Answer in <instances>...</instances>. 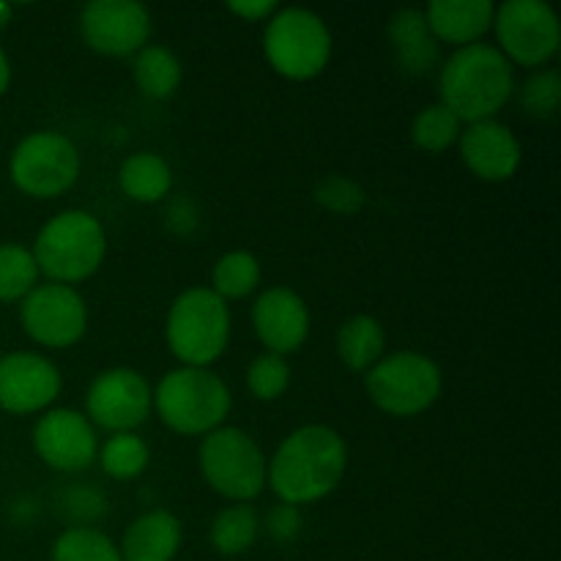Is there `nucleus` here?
<instances>
[{"label": "nucleus", "instance_id": "nucleus-1", "mask_svg": "<svg viewBox=\"0 0 561 561\" xmlns=\"http://www.w3.org/2000/svg\"><path fill=\"white\" fill-rule=\"evenodd\" d=\"M348 447L334 427L305 425L290 433L268 460L266 485L283 504H312L343 482Z\"/></svg>", "mask_w": 561, "mask_h": 561}, {"label": "nucleus", "instance_id": "nucleus-2", "mask_svg": "<svg viewBox=\"0 0 561 561\" xmlns=\"http://www.w3.org/2000/svg\"><path fill=\"white\" fill-rule=\"evenodd\" d=\"M438 91L442 104L458 115L460 124L491 121L513 99V64L493 44H469L455 49L442 66Z\"/></svg>", "mask_w": 561, "mask_h": 561}, {"label": "nucleus", "instance_id": "nucleus-3", "mask_svg": "<svg viewBox=\"0 0 561 561\" xmlns=\"http://www.w3.org/2000/svg\"><path fill=\"white\" fill-rule=\"evenodd\" d=\"M31 252L38 274L49 277V283H82L102 266L104 252H107V236L93 214L69 208V211L55 214L38 230Z\"/></svg>", "mask_w": 561, "mask_h": 561}, {"label": "nucleus", "instance_id": "nucleus-4", "mask_svg": "<svg viewBox=\"0 0 561 561\" xmlns=\"http://www.w3.org/2000/svg\"><path fill=\"white\" fill-rule=\"evenodd\" d=\"M153 409L173 433L208 436L230 414V389L208 367H179L157 383Z\"/></svg>", "mask_w": 561, "mask_h": 561}, {"label": "nucleus", "instance_id": "nucleus-5", "mask_svg": "<svg viewBox=\"0 0 561 561\" xmlns=\"http://www.w3.org/2000/svg\"><path fill=\"white\" fill-rule=\"evenodd\" d=\"M164 337L184 367H208L225 354L230 340L228 301L211 288H190L170 305Z\"/></svg>", "mask_w": 561, "mask_h": 561}, {"label": "nucleus", "instance_id": "nucleus-6", "mask_svg": "<svg viewBox=\"0 0 561 561\" xmlns=\"http://www.w3.org/2000/svg\"><path fill=\"white\" fill-rule=\"evenodd\" d=\"M197 463L208 488L230 502H252L266 488V455L241 427L222 425L203 436Z\"/></svg>", "mask_w": 561, "mask_h": 561}, {"label": "nucleus", "instance_id": "nucleus-7", "mask_svg": "<svg viewBox=\"0 0 561 561\" xmlns=\"http://www.w3.org/2000/svg\"><path fill=\"white\" fill-rule=\"evenodd\" d=\"M263 53L272 69L288 80H312L332 58V33L316 11L277 9L263 33Z\"/></svg>", "mask_w": 561, "mask_h": 561}, {"label": "nucleus", "instance_id": "nucleus-8", "mask_svg": "<svg viewBox=\"0 0 561 561\" xmlns=\"http://www.w3.org/2000/svg\"><path fill=\"white\" fill-rule=\"evenodd\" d=\"M444 387L436 362L416 351L383 356L365 373L367 398L389 416H416L431 409Z\"/></svg>", "mask_w": 561, "mask_h": 561}, {"label": "nucleus", "instance_id": "nucleus-9", "mask_svg": "<svg viewBox=\"0 0 561 561\" xmlns=\"http://www.w3.org/2000/svg\"><path fill=\"white\" fill-rule=\"evenodd\" d=\"M80 168L82 162L75 142L58 131H33L20 140L9 159L11 184L22 195L38 201L69 192L80 179Z\"/></svg>", "mask_w": 561, "mask_h": 561}, {"label": "nucleus", "instance_id": "nucleus-10", "mask_svg": "<svg viewBox=\"0 0 561 561\" xmlns=\"http://www.w3.org/2000/svg\"><path fill=\"white\" fill-rule=\"evenodd\" d=\"M499 53L510 64L537 69L559 53L561 25L557 11L542 0H507L493 11Z\"/></svg>", "mask_w": 561, "mask_h": 561}, {"label": "nucleus", "instance_id": "nucleus-11", "mask_svg": "<svg viewBox=\"0 0 561 561\" xmlns=\"http://www.w3.org/2000/svg\"><path fill=\"white\" fill-rule=\"evenodd\" d=\"M20 323L33 343L44 348H69L88 329L85 299L71 285H36L20 301Z\"/></svg>", "mask_w": 561, "mask_h": 561}, {"label": "nucleus", "instance_id": "nucleus-12", "mask_svg": "<svg viewBox=\"0 0 561 561\" xmlns=\"http://www.w3.org/2000/svg\"><path fill=\"white\" fill-rule=\"evenodd\" d=\"M153 409V389L135 367L99 373L85 394L88 422L110 433H135Z\"/></svg>", "mask_w": 561, "mask_h": 561}, {"label": "nucleus", "instance_id": "nucleus-13", "mask_svg": "<svg viewBox=\"0 0 561 561\" xmlns=\"http://www.w3.org/2000/svg\"><path fill=\"white\" fill-rule=\"evenodd\" d=\"M82 42L107 58H129L148 44L151 14L137 0H91L80 11Z\"/></svg>", "mask_w": 561, "mask_h": 561}, {"label": "nucleus", "instance_id": "nucleus-14", "mask_svg": "<svg viewBox=\"0 0 561 561\" xmlns=\"http://www.w3.org/2000/svg\"><path fill=\"white\" fill-rule=\"evenodd\" d=\"M33 449L49 469L60 474H77L96 460V431L80 411L53 409L38 416L33 427Z\"/></svg>", "mask_w": 561, "mask_h": 561}, {"label": "nucleus", "instance_id": "nucleus-15", "mask_svg": "<svg viewBox=\"0 0 561 561\" xmlns=\"http://www.w3.org/2000/svg\"><path fill=\"white\" fill-rule=\"evenodd\" d=\"M64 378L42 354L16 351L0 359V411L14 416L36 414L55 403Z\"/></svg>", "mask_w": 561, "mask_h": 561}, {"label": "nucleus", "instance_id": "nucleus-16", "mask_svg": "<svg viewBox=\"0 0 561 561\" xmlns=\"http://www.w3.org/2000/svg\"><path fill=\"white\" fill-rule=\"evenodd\" d=\"M252 327L266 354H294L310 337V310L296 290L277 285L255 299Z\"/></svg>", "mask_w": 561, "mask_h": 561}, {"label": "nucleus", "instance_id": "nucleus-17", "mask_svg": "<svg viewBox=\"0 0 561 561\" xmlns=\"http://www.w3.org/2000/svg\"><path fill=\"white\" fill-rule=\"evenodd\" d=\"M460 157L482 181H510L520 168V142L507 124L496 118L477 121L460 131Z\"/></svg>", "mask_w": 561, "mask_h": 561}, {"label": "nucleus", "instance_id": "nucleus-18", "mask_svg": "<svg viewBox=\"0 0 561 561\" xmlns=\"http://www.w3.org/2000/svg\"><path fill=\"white\" fill-rule=\"evenodd\" d=\"M493 11L496 5L491 0H431L422 14L436 42L455 44L460 49L477 44L491 31Z\"/></svg>", "mask_w": 561, "mask_h": 561}, {"label": "nucleus", "instance_id": "nucleus-19", "mask_svg": "<svg viewBox=\"0 0 561 561\" xmlns=\"http://www.w3.org/2000/svg\"><path fill=\"white\" fill-rule=\"evenodd\" d=\"M181 548V524L168 510H151L131 520L121 542L124 561H173Z\"/></svg>", "mask_w": 561, "mask_h": 561}, {"label": "nucleus", "instance_id": "nucleus-20", "mask_svg": "<svg viewBox=\"0 0 561 561\" xmlns=\"http://www.w3.org/2000/svg\"><path fill=\"white\" fill-rule=\"evenodd\" d=\"M387 36L392 42L394 55H398L400 69L409 71V75H427L438 64V42L433 38L425 14L420 9H400L389 20Z\"/></svg>", "mask_w": 561, "mask_h": 561}, {"label": "nucleus", "instance_id": "nucleus-21", "mask_svg": "<svg viewBox=\"0 0 561 561\" xmlns=\"http://www.w3.org/2000/svg\"><path fill=\"white\" fill-rule=\"evenodd\" d=\"M118 186L126 197L135 203H153L164 201L168 192L173 190V170L159 153L140 151L124 159L118 170Z\"/></svg>", "mask_w": 561, "mask_h": 561}, {"label": "nucleus", "instance_id": "nucleus-22", "mask_svg": "<svg viewBox=\"0 0 561 561\" xmlns=\"http://www.w3.org/2000/svg\"><path fill=\"white\" fill-rule=\"evenodd\" d=\"M387 332L373 316H354L337 329V356L348 370L367 373L383 359Z\"/></svg>", "mask_w": 561, "mask_h": 561}, {"label": "nucleus", "instance_id": "nucleus-23", "mask_svg": "<svg viewBox=\"0 0 561 561\" xmlns=\"http://www.w3.org/2000/svg\"><path fill=\"white\" fill-rule=\"evenodd\" d=\"M131 77L142 96L170 99L181 85V60L162 44H146L131 60Z\"/></svg>", "mask_w": 561, "mask_h": 561}, {"label": "nucleus", "instance_id": "nucleus-24", "mask_svg": "<svg viewBox=\"0 0 561 561\" xmlns=\"http://www.w3.org/2000/svg\"><path fill=\"white\" fill-rule=\"evenodd\" d=\"M257 531H261V518L250 504H230L219 510L217 518L211 520L208 540L211 548L222 557H241L252 548Z\"/></svg>", "mask_w": 561, "mask_h": 561}, {"label": "nucleus", "instance_id": "nucleus-25", "mask_svg": "<svg viewBox=\"0 0 561 561\" xmlns=\"http://www.w3.org/2000/svg\"><path fill=\"white\" fill-rule=\"evenodd\" d=\"M211 283V290L222 301L247 299L250 294H255L257 283H261V263L247 250L225 252L214 266Z\"/></svg>", "mask_w": 561, "mask_h": 561}, {"label": "nucleus", "instance_id": "nucleus-26", "mask_svg": "<svg viewBox=\"0 0 561 561\" xmlns=\"http://www.w3.org/2000/svg\"><path fill=\"white\" fill-rule=\"evenodd\" d=\"M460 131H463V124L458 121V115L444 107L442 102L422 107L411 121V140L425 153H444L447 148H453Z\"/></svg>", "mask_w": 561, "mask_h": 561}, {"label": "nucleus", "instance_id": "nucleus-27", "mask_svg": "<svg viewBox=\"0 0 561 561\" xmlns=\"http://www.w3.org/2000/svg\"><path fill=\"white\" fill-rule=\"evenodd\" d=\"M49 561H124L118 546L93 526H71L49 548Z\"/></svg>", "mask_w": 561, "mask_h": 561}, {"label": "nucleus", "instance_id": "nucleus-28", "mask_svg": "<svg viewBox=\"0 0 561 561\" xmlns=\"http://www.w3.org/2000/svg\"><path fill=\"white\" fill-rule=\"evenodd\" d=\"M96 460L102 463V471L113 480H135L146 471L151 453H148V444L142 442L137 433H113V436L104 442L102 453L96 455Z\"/></svg>", "mask_w": 561, "mask_h": 561}, {"label": "nucleus", "instance_id": "nucleus-29", "mask_svg": "<svg viewBox=\"0 0 561 561\" xmlns=\"http://www.w3.org/2000/svg\"><path fill=\"white\" fill-rule=\"evenodd\" d=\"M38 285V266L27 247L0 244V301H22Z\"/></svg>", "mask_w": 561, "mask_h": 561}, {"label": "nucleus", "instance_id": "nucleus-30", "mask_svg": "<svg viewBox=\"0 0 561 561\" xmlns=\"http://www.w3.org/2000/svg\"><path fill=\"white\" fill-rule=\"evenodd\" d=\"M290 387V365L285 356L277 354H261L250 362L247 367V389L252 398L263 400H277L288 392Z\"/></svg>", "mask_w": 561, "mask_h": 561}, {"label": "nucleus", "instance_id": "nucleus-31", "mask_svg": "<svg viewBox=\"0 0 561 561\" xmlns=\"http://www.w3.org/2000/svg\"><path fill=\"white\" fill-rule=\"evenodd\" d=\"M316 201L332 214H343V217H354L365 208L367 195L354 179L348 175H327L316 184Z\"/></svg>", "mask_w": 561, "mask_h": 561}, {"label": "nucleus", "instance_id": "nucleus-32", "mask_svg": "<svg viewBox=\"0 0 561 561\" xmlns=\"http://www.w3.org/2000/svg\"><path fill=\"white\" fill-rule=\"evenodd\" d=\"M561 102V77L559 71L546 69L531 75L520 88V104L531 118H551L557 115Z\"/></svg>", "mask_w": 561, "mask_h": 561}, {"label": "nucleus", "instance_id": "nucleus-33", "mask_svg": "<svg viewBox=\"0 0 561 561\" xmlns=\"http://www.w3.org/2000/svg\"><path fill=\"white\" fill-rule=\"evenodd\" d=\"M60 504H64L66 515L82 524L88 520H96L107 513V499L104 493H99L96 488L88 485H69L64 493H60Z\"/></svg>", "mask_w": 561, "mask_h": 561}, {"label": "nucleus", "instance_id": "nucleus-34", "mask_svg": "<svg viewBox=\"0 0 561 561\" xmlns=\"http://www.w3.org/2000/svg\"><path fill=\"white\" fill-rule=\"evenodd\" d=\"M266 531L272 540L277 542H290L294 537H299L301 531V513L294 504H277V507L268 510L266 515Z\"/></svg>", "mask_w": 561, "mask_h": 561}, {"label": "nucleus", "instance_id": "nucleus-35", "mask_svg": "<svg viewBox=\"0 0 561 561\" xmlns=\"http://www.w3.org/2000/svg\"><path fill=\"white\" fill-rule=\"evenodd\" d=\"M164 219H168V228L175 236H192L197 230V222H201V214H197V206L190 197L181 195L170 203L168 211H164Z\"/></svg>", "mask_w": 561, "mask_h": 561}, {"label": "nucleus", "instance_id": "nucleus-36", "mask_svg": "<svg viewBox=\"0 0 561 561\" xmlns=\"http://www.w3.org/2000/svg\"><path fill=\"white\" fill-rule=\"evenodd\" d=\"M279 5L274 0H230L228 11L230 14L241 16L247 22H263V20H272L277 14Z\"/></svg>", "mask_w": 561, "mask_h": 561}, {"label": "nucleus", "instance_id": "nucleus-37", "mask_svg": "<svg viewBox=\"0 0 561 561\" xmlns=\"http://www.w3.org/2000/svg\"><path fill=\"white\" fill-rule=\"evenodd\" d=\"M9 82H11V64H9V55H5V49L0 47V96L9 91Z\"/></svg>", "mask_w": 561, "mask_h": 561}, {"label": "nucleus", "instance_id": "nucleus-38", "mask_svg": "<svg viewBox=\"0 0 561 561\" xmlns=\"http://www.w3.org/2000/svg\"><path fill=\"white\" fill-rule=\"evenodd\" d=\"M11 14H14V5H11V3H3V0H0V31H3V27L9 25V22H11Z\"/></svg>", "mask_w": 561, "mask_h": 561}]
</instances>
